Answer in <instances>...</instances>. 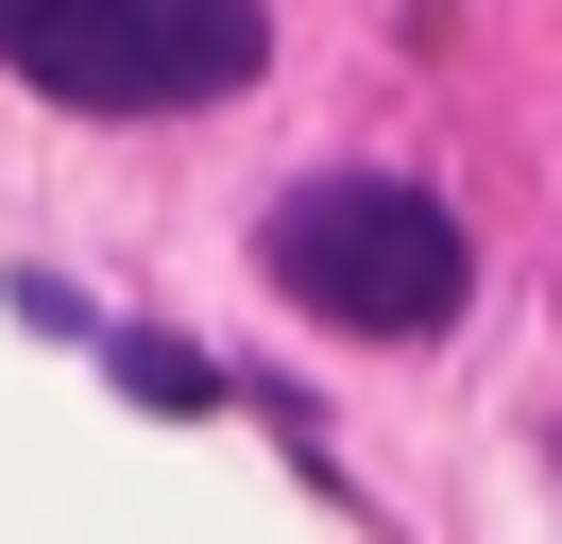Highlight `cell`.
<instances>
[{
	"label": "cell",
	"mask_w": 562,
	"mask_h": 544,
	"mask_svg": "<svg viewBox=\"0 0 562 544\" xmlns=\"http://www.w3.org/2000/svg\"><path fill=\"white\" fill-rule=\"evenodd\" d=\"M0 68L86 120H188L273 68V18L256 0H0Z\"/></svg>",
	"instance_id": "6da1fadb"
},
{
	"label": "cell",
	"mask_w": 562,
	"mask_h": 544,
	"mask_svg": "<svg viewBox=\"0 0 562 544\" xmlns=\"http://www.w3.org/2000/svg\"><path fill=\"white\" fill-rule=\"evenodd\" d=\"M256 256H273V290L307 306V324H341V340H426L460 290H477L460 222L426 188H392V170H307V188L256 222Z\"/></svg>",
	"instance_id": "7a4b0ae2"
}]
</instances>
